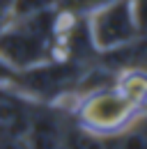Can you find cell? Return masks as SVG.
Masks as SVG:
<instances>
[{
	"instance_id": "8992f818",
	"label": "cell",
	"mask_w": 147,
	"mask_h": 149,
	"mask_svg": "<svg viewBox=\"0 0 147 149\" xmlns=\"http://www.w3.org/2000/svg\"><path fill=\"white\" fill-rule=\"evenodd\" d=\"M115 0H60V12L76 16V19H88L90 14H94L97 9L106 7Z\"/></svg>"
},
{
	"instance_id": "6da1fadb",
	"label": "cell",
	"mask_w": 147,
	"mask_h": 149,
	"mask_svg": "<svg viewBox=\"0 0 147 149\" xmlns=\"http://www.w3.org/2000/svg\"><path fill=\"white\" fill-rule=\"evenodd\" d=\"M62 23L60 9L7 19L0 25V57L14 71L62 60Z\"/></svg>"
},
{
	"instance_id": "52a82bcc",
	"label": "cell",
	"mask_w": 147,
	"mask_h": 149,
	"mask_svg": "<svg viewBox=\"0 0 147 149\" xmlns=\"http://www.w3.org/2000/svg\"><path fill=\"white\" fill-rule=\"evenodd\" d=\"M131 14L138 39H147V0H131Z\"/></svg>"
},
{
	"instance_id": "3957f363",
	"label": "cell",
	"mask_w": 147,
	"mask_h": 149,
	"mask_svg": "<svg viewBox=\"0 0 147 149\" xmlns=\"http://www.w3.org/2000/svg\"><path fill=\"white\" fill-rule=\"evenodd\" d=\"M85 23H88V32L97 53L120 51L138 39L133 14H131V0L110 2L106 7L97 9L94 14H90Z\"/></svg>"
},
{
	"instance_id": "5b68a950",
	"label": "cell",
	"mask_w": 147,
	"mask_h": 149,
	"mask_svg": "<svg viewBox=\"0 0 147 149\" xmlns=\"http://www.w3.org/2000/svg\"><path fill=\"white\" fill-rule=\"evenodd\" d=\"M55 9H60V0H12L9 19H18V16H35V14L55 12Z\"/></svg>"
},
{
	"instance_id": "ba28073f",
	"label": "cell",
	"mask_w": 147,
	"mask_h": 149,
	"mask_svg": "<svg viewBox=\"0 0 147 149\" xmlns=\"http://www.w3.org/2000/svg\"><path fill=\"white\" fill-rule=\"evenodd\" d=\"M14 78H16V71H14V69L0 57V85H12Z\"/></svg>"
},
{
	"instance_id": "7a4b0ae2",
	"label": "cell",
	"mask_w": 147,
	"mask_h": 149,
	"mask_svg": "<svg viewBox=\"0 0 147 149\" xmlns=\"http://www.w3.org/2000/svg\"><path fill=\"white\" fill-rule=\"evenodd\" d=\"M143 115H147V110L117 80L113 85L106 83L101 87L83 92L69 112L74 124H78L85 131L106 135V138H113L127 131Z\"/></svg>"
},
{
	"instance_id": "277c9868",
	"label": "cell",
	"mask_w": 147,
	"mask_h": 149,
	"mask_svg": "<svg viewBox=\"0 0 147 149\" xmlns=\"http://www.w3.org/2000/svg\"><path fill=\"white\" fill-rule=\"evenodd\" d=\"M37 101L12 85H0V138H25Z\"/></svg>"
},
{
	"instance_id": "9c48e42d",
	"label": "cell",
	"mask_w": 147,
	"mask_h": 149,
	"mask_svg": "<svg viewBox=\"0 0 147 149\" xmlns=\"http://www.w3.org/2000/svg\"><path fill=\"white\" fill-rule=\"evenodd\" d=\"M9 7H12V0H0V25L9 19Z\"/></svg>"
}]
</instances>
